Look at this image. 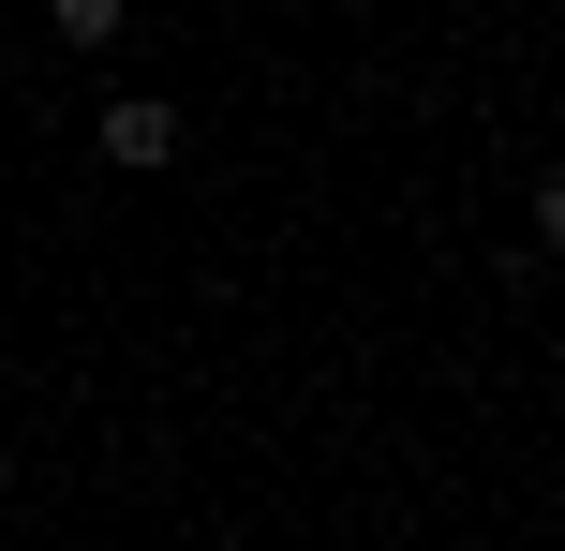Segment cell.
<instances>
[{
  "mask_svg": "<svg viewBox=\"0 0 565 551\" xmlns=\"http://www.w3.org/2000/svg\"><path fill=\"white\" fill-rule=\"evenodd\" d=\"M105 165H179V105L164 89H119L105 105Z\"/></svg>",
  "mask_w": 565,
  "mask_h": 551,
  "instance_id": "obj_1",
  "label": "cell"
},
{
  "mask_svg": "<svg viewBox=\"0 0 565 551\" xmlns=\"http://www.w3.org/2000/svg\"><path fill=\"white\" fill-rule=\"evenodd\" d=\"M0 492H15V447H0Z\"/></svg>",
  "mask_w": 565,
  "mask_h": 551,
  "instance_id": "obj_3",
  "label": "cell"
},
{
  "mask_svg": "<svg viewBox=\"0 0 565 551\" xmlns=\"http://www.w3.org/2000/svg\"><path fill=\"white\" fill-rule=\"evenodd\" d=\"M536 239H551V254H565V165L536 179Z\"/></svg>",
  "mask_w": 565,
  "mask_h": 551,
  "instance_id": "obj_2",
  "label": "cell"
}]
</instances>
